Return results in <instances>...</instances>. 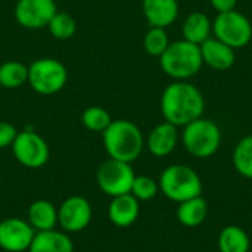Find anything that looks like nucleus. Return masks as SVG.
<instances>
[{
	"instance_id": "nucleus-21",
	"label": "nucleus",
	"mask_w": 252,
	"mask_h": 252,
	"mask_svg": "<svg viewBox=\"0 0 252 252\" xmlns=\"http://www.w3.org/2000/svg\"><path fill=\"white\" fill-rule=\"evenodd\" d=\"M220 252H250L251 239L248 233L236 224L226 226L221 229L217 241Z\"/></svg>"
},
{
	"instance_id": "nucleus-3",
	"label": "nucleus",
	"mask_w": 252,
	"mask_h": 252,
	"mask_svg": "<svg viewBox=\"0 0 252 252\" xmlns=\"http://www.w3.org/2000/svg\"><path fill=\"white\" fill-rule=\"evenodd\" d=\"M158 59L162 72L173 81H189L204 66L199 46L183 38L171 41Z\"/></svg>"
},
{
	"instance_id": "nucleus-5",
	"label": "nucleus",
	"mask_w": 252,
	"mask_h": 252,
	"mask_svg": "<svg viewBox=\"0 0 252 252\" xmlns=\"http://www.w3.org/2000/svg\"><path fill=\"white\" fill-rule=\"evenodd\" d=\"M159 190L173 202H183L202 195V180L199 174L189 165H168L159 176Z\"/></svg>"
},
{
	"instance_id": "nucleus-30",
	"label": "nucleus",
	"mask_w": 252,
	"mask_h": 252,
	"mask_svg": "<svg viewBox=\"0 0 252 252\" xmlns=\"http://www.w3.org/2000/svg\"><path fill=\"white\" fill-rule=\"evenodd\" d=\"M86 252H89V251H86Z\"/></svg>"
},
{
	"instance_id": "nucleus-2",
	"label": "nucleus",
	"mask_w": 252,
	"mask_h": 252,
	"mask_svg": "<svg viewBox=\"0 0 252 252\" xmlns=\"http://www.w3.org/2000/svg\"><path fill=\"white\" fill-rule=\"evenodd\" d=\"M103 148L109 158L134 162L143 152L145 137L137 124L130 120H112L102 133Z\"/></svg>"
},
{
	"instance_id": "nucleus-28",
	"label": "nucleus",
	"mask_w": 252,
	"mask_h": 252,
	"mask_svg": "<svg viewBox=\"0 0 252 252\" xmlns=\"http://www.w3.org/2000/svg\"><path fill=\"white\" fill-rule=\"evenodd\" d=\"M16 134H18V130L15 126H12L7 121H0V149L10 148Z\"/></svg>"
},
{
	"instance_id": "nucleus-27",
	"label": "nucleus",
	"mask_w": 252,
	"mask_h": 252,
	"mask_svg": "<svg viewBox=\"0 0 252 252\" xmlns=\"http://www.w3.org/2000/svg\"><path fill=\"white\" fill-rule=\"evenodd\" d=\"M159 192V185L149 176H136L130 193L140 202L152 201Z\"/></svg>"
},
{
	"instance_id": "nucleus-20",
	"label": "nucleus",
	"mask_w": 252,
	"mask_h": 252,
	"mask_svg": "<svg viewBox=\"0 0 252 252\" xmlns=\"http://www.w3.org/2000/svg\"><path fill=\"white\" fill-rule=\"evenodd\" d=\"M176 216L182 226L198 227L205 221L208 216V204L202 198V195L196 198H190L179 204Z\"/></svg>"
},
{
	"instance_id": "nucleus-6",
	"label": "nucleus",
	"mask_w": 252,
	"mask_h": 252,
	"mask_svg": "<svg viewBox=\"0 0 252 252\" xmlns=\"http://www.w3.org/2000/svg\"><path fill=\"white\" fill-rule=\"evenodd\" d=\"M66 81L68 69L55 58H38L28 65V84L41 96L59 93L66 86Z\"/></svg>"
},
{
	"instance_id": "nucleus-1",
	"label": "nucleus",
	"mask_w": 252,
	"mask_h": 252,
	"mask_svg": "<svg viewBox=\"0 0 252 252\" xmlns=\"http://www.w3.org/2000/svg\"><path fill=\"white\" fill-rule=\"evenodd\" d=\"M159 111L164 121L185 127L204 117L205 97L202 92L189 81H173L161 93Z\"/></svg>"
},
{
	"instance_id": "nucleus-17",
	"label": "nucleus",
	"mask_w": 252,
	"mask_h": 252,
	"mask_svg": "<svg viewBox=\"0 0 252 252\" xmlns=\"http://www.w3.org/2000/svg\"><path fill=\"white\" fill-rule=\"evenodd\" d=\"M183 40L201 46L205 40L213 37V21L201 10L190 12L182 24Z\"/></svg>"
},
{
	"instance_id": "nucleus-22",
	"label": "nucleus",
	"mask_w": 252,
	"mask_h": 252,
	"mask_svg": "<svg viewBox=\"0 0 252 252\" xmlns=\"http://www.w3.org/2000/svg\"><path fill=\"white\" fill-rule=\"evenodd\" d=\"M28 83V66L19 61L0 63V86L4 89H19Z\"/></svg>"
},
{
	"instance_id": "nucleus-4",
	"label": "nucleus",
	"mask_w": 252,
	"mask_h": 252,
	"mask_svg": "<svg viewBox=\"0 0 252 252\" xmlns=\"http://www.w3.org/2000/svg\"><path fill=\"white\" fill-rule=\"evenodd\" d=\"M182 128V143L193 158L207 159L219 152L221 146V130L216 121L201 117Z\"/></svg>"
},
{
	"instance_id": "nucleus-12",
	"label": "nucleus",
	"mask_w": 252,
	"mask_h": 252,
	"mask_svg": "<svg viewBox=\"0 0 252 252\" xmlns=\"http://www.w3.org/2000/svg\"><path fill=\"white\" fill-rule=\"evenodd\" d=\"M35 230L19 217H7L0 221V248L6 252L28 251Z\"/></svg>"
},
{
	"instance_id": "nucleus-29",
	"label": "nucleus",
	"mask_w": 252,
	"mask_h": 252,
	"mask_svg": "<svg viewBox=\"0 0 252 252\" xmlns=\"http://www.w3.org/2000/svg\"><path fill=\"white\" fill-rule=\"evenodd\" d=\"M210 4L217 13H223L236 9L238 0H210Z\"/></svg>"
},
{
	"instance_id": "nucleus-11",
	"label": "nucleus",
	"mask_w": 252,
	"mask_h": 252,
	"mask_svg": "<svg viewBox=\"0 0 252 252\" xmlns=\"http://www.w3.org/2000/svg\"><path fill=\"white\" fill-rule=\"evenodd\" d=\"M58 12L55 0H18L15 4V19L27 30L46 28Z\"/></svg>"
},
{
	"instance_id": "nucleus-19",
	"label": "nucleus",
	"mask_w": 252,
	"mask_h": 252,
	"mask_svg": "<svg viewBox=\"0 0 252 252\" xmlns=\"http://www.w3.org/2000/svg\"><path fill=\"white\" fill-rule=\"evenodd\" d=\"M27 221L35 232L52 230L58 224V208L46 199H37L28 207Z\"/></svg>"
},
{
	"instance_id": "nucleus-26",
	"label": "nucleus",
	"mask_w": 252,
	"mask_h": 252,
	"mask_svg": "<svg viewBox=\"0 0 252 252\" xmlns=\"http://www.w3.org/2000/svg\"><path fill=\"white\" fill-rule=\"evenodd\" d=\"M81 123L90 131L103 133L108 128V126L112 123V118H111V114L105 108L89 106L81 114Z\"/></svg>"
},
{
	"instance_id": "nucleus-13",
	"label": "nucleus",
	"mask_w": 252,
	"mask_h": 252,
	"mask_svg": "<svg viewBox=\"0 0 252 252\" xmlns=\"http://www.w3.org/2000/svg\"><path fill=\"white\" fill-rule=\"evenodd\" d=\"M180 134L179 127L162 121L161 124L155 126L151 133L148 134V139L145 140V146L148 148L149 154L157 158H165L170 154L174 152L177 148Z\"/></svg>"
},
{
	"instance_id": "nucleus-18",
	"label": "nucleus",
	"mask_w": 252,
	"mask_h": 252,
	"mask_svg": "<svg viewBox=\"0 0 252 252\" xmlns=\"http://www.w3.org/2000/svg\"><path fill=\"white\" fill-rule=\"evenodd\" d=\"M28 252H74V244L63 230L35 232Z\"/></svg>"
},
{
	"instance_id": "nucleus-16",
	"label": "nucleus",
	"mask_w": 252,
	"mask_h": 252,
	"mask_svg": "<svg viewBox=\"0 0 252 252\" xmlns=\"http://www.w3.org/2000/svg\"><path fill=\"white\" fill-rule=\"evenodd\" d=\"M140 214V205L139 201L131 195H120L115 198H111L109 207H108V217L111 223L117 227H130L136 223Z\"/></svg>"
},
{
	"instance_id": "nucleus-9",
	"label": "nucleus",
	"mask_w": 252,
	"mask_h": 252,
	"mask_svg": "<svg viewBox=\"0 0 252 252\" xmlns=\"http://www.w3.org/2000/svg\"><path fill=\"white\" fill-rule=\"evenodd\" d=\"M10 148L15 159L21 165L32 170L44 167L50 157L47 142L32 130L18 131Z\"/></svg>"
},
{
	"instance_id": "nucleus-8",
	"label": "nucleus",
	"mask_w": 252,
	"mask_h": 252,
	"mask_svg": "<svg viewBox=\"0 0 252 252\" xmlns=\"http://www.w3.org/2000/svg\"><path fill=\"white\" fill-rule=\"evenodd\" d=\"M134 177L136 174L131 164L112 158L103 161L96 171L97 186L109 198L130 193Z\"/></svg>"
},
{
	"instance_id": "nucleus-10",
	"label": "nucleus",
	"mask_w": 252,
	"mask_h": 252,
	"mask_svg": "<svg viewBox=\"0 0 252 252\" xmlns=\"http://www.w3.org/2000/svg\"><path fill=\"white\" fill-rule=\"evenodd\" d=\"M92 219V204L80 195H72L66 198L58 208V224L66 233L83 232L89 227Z\"/></svg>"
},
{
	"instance_id": "nucleus-14",
	"label": "nucleus",
	"mask_w": 252,
	"mask_h": 252,
	"mask_svg": "<svg viewBox=\"0 0 252 252\" xmlns=\"http://www.w3.org/2000/svg\"><path fill=\"white\" fill-rule=\"evenodd\" d=\"M199 49L204 65L210 66L214 71H227L236 62V50L216 37H210L208 40H205L199 46Z\"/></svg>"
},
{
	"instance_id": "nucleus-15",
	"label": "nucleus",
	"mask_w": 252,
	"mask_h": 252,
	"mask_svg": "<svg viewBox=\"0 0 252 252\" xmlns=\"http://www.w3.org/2000/svg\"><path fill=\"white\" fill-rule=\"evenodd\" d=\"M142 12L149 27L168 28L180 15L179 0H142Z\"/></svg>"
},
{
	"instance_id": "nucleus-7",
	"label": "nucleus",
	"mask_w": 252,
	"mask_h": 252,
	"mask_svg": "<svg viewBox=\"0 0 252 252\" xmlns=\"http://www.w3.org/2000/svg\"><path fill=\"white\" fill-rule=\"evenodd\" d=\"M213 37L226 43L232 49H244L252 40V24L250 18L233 9L230 12L217 13L213 19Z\"/></svg>"
},
{
	"instance_id": "nucleus-25",
	"label": "nucleus",
	"mask_w": 252,
	"mask_h": 252,
	"mask_svg": "<svg viewBox=\"0 0 252 252\" xmlns=\"http://www.w3.org/2000/svg\"><path fill=\"white\" fill-rule=\"evenodd\" d=\"M47 28L53 38L63 41V40H69L71 37H74L77 31V22L69 13L58 10L50 19Z\"/></svg>"
},
{
	"instance_id": "nucleus-24",
	"label": "nucleus",
	"mask_w": 252,
	"mask_h": 252,
	"mask_svg": "<svg viewBox=\"0 0 252 252\" xmlns=\"http://www.w3.org/2000/svg\"><path fill=\"white\" fill-rule=\"evenodd\" d=\"M170 37L167 34V28L149 27V30L143 35V49L149 56L159 58L170 44Z\"/></svg>"
},
{
	"instance_id": "nucleus-23",
	"label": "nucleus",
	"mask_w": 252,
	"mask_h": 252,
	"mask_svg": "<svg viewBox=\"0 0 252 252\" xmlns=\"http://www.w3.org/2000/svg\"><path fill=\"white\" fill-rule=\"evenodd\" d=\"M232 162L236 173L248 180H252V134L244 136L235 146Z\"/></svg>"
}]
</instances>
